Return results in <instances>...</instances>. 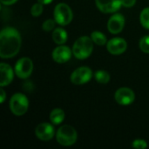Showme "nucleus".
Masks as SVG:
<instances>
[{
  "instance_id": "obj_1",
  "label": "nucleus",
  "mask_w": 149,
  "mask_h": 149,
  "mask_svg": "<svg viewBox=\"0 0 149 149\" xmlns=\"http://www.w3.org/2000/svg\"><path fill=\"white\" fill-rule=\"evenodd\" d=\"M21 35L16 28L5 27L0 32V57L3 59L15 57L20 51Z\"/></svg>"
},
{
  "instance_id": "obj_2",
  "label": "nucleus",
  "mask_w": 149,
  "mask_h": 149,
  "mask_svg": "<svg viewBox=\"0 0 149 149\" xmlns=\"http://www.w3.org/2000/svg\"><path fill=\"white\" fill-rule=\"evenodd\" d=\"M93 41L91 37L81 36L79 37L72 45V54L73 56L79 59H86L89 58L93 50Z\"/></svg>"
},
{
  "instance_id": "obj_3",
  "label": "nucleus",
  "mask_w": 149,
  "mask_h": 149,
  "mask_svg": "<svg viewBox=\"0 0 149 149\" xmlns=\"http://www.w3.org/2000/svg\"><path fill=\"white\" fill-rule=\"evenodd\" d=\"M56 140L61 146L70 147L76 143L78 140V133L73 127L64 125L58 129L56 133Z\"/></svg>"
},
{
  "instance_id": "obj_4",
  "label": "nucleus",
  "mask_w": 149,
  "mask_h": 149,
  "mask_svg": "<svg viewBox=\"0 0 149 149\" xmlns=\"http://www.w3.org/2000/svg\"><path fill=\"white\" fill-rule=\"evenodd\" d=\"M29 108L28 98L21 93H14L10 100V109L15 116H23L26 113Z\"/></svg>"
},
{
  "instance_id": "obj_5",
  "label": "nucleus",
  "mask_w": 149,
  "mask_h": 149,
  "mask_svg": "<svg viewBox=\"0 0 149 149\" xmlns=\"http://www.w3.org/2000/svg\"><path fill=\"white\" fill-rule=\"evenodd\" d=\"M53 17L58 24L65 26L72 21L73 13L68 4L65 3H59L54 8Z\"/></svg>"
},
{
  "instance_id": "obj_6",
  "label": "nucleus",
  "mask_w": 149,
  "mask_h": 149,
  "mask_svg": "<svg viewBox=\"0 0 149 149\" xmlns=\"http://www.w3.org/2000/svg\"><path fill=\"white\" fill-rule=\"evenodd\" d=\"M15 74L22 79H28L33 72V62L28 57L19 58L15 65Z\"/></svg>"
},
{
  "instance_id": "obj_7",
  "label": "nucleus",
  "mask_w": 149,
  "mask_h": 149,
  "mask_svg": "<svg viewBox=\"0 0 149 149\" xmlns=\"http://www.w3.org/2000/svg\"><path fill=\"white\" fill-rule=\"evenodd\" d=\"M93 77V71L87 66H81L77 68L71 74V82L74 85L80 86L86 84L91 80Z\"/></svg>"
},
{
  "instance_id": "obj_8",
  "label": "nucleus",
  "mask_w": 149,
  "mask_h": 149,
  "mask_svg": "<svg viewBox=\"0 0 149 149\" xmlns=\"http://www.w3.org/2000/svg\"><path fill=\"white\" fill-rule=\"evenodd\" d=\"M114 99L119 105L128 106V105H131L134 101L135 94H134V92L131 88L120 87L115 92Z\"/></svg>"
},
{
  "instance_id": "obj_9",
  "label": "nucleus",
  "mask_w": 149,
  "mask_h": 149,
  "mask_svg": "<svg viewBox=\"0 0 149 149\" xmlns=\"http://www.w3.org/2000/svg\"><path fill=\"white\" fill-rule=\"evenodd\" d=\"M35 135L42 141H49L54 137L55 130L53 126L50 123H40L35 128Z\"/></svg>"
},
{
  "instance_id": "obj_10",
  "label": "nucleus",
  "mask_w": 149,
  "mask_h": 149,
  "mask_svg": "<svg viewBox=\"0 0 149 149\" xmlns=\"http://www.w3.org/2000/svg\"><path fill=\"white\" fill-rule=\"evenodd\" d=\"M125 26V17L121 13H114L107 22V30L112 34L120 33Z\"/></svg>"
},
{
  "instance_id": "obj_11",
  "label": "nucleus",
  "mask_w": 149,
  "mask_h": 149,
  "mask_svg": "<svg viewBox=\"0 0 149 149\" xmlns=\"http://www.w3.org/2000/svg\"><path fill=\"white\" fill-rule=\"evenodd\" d=\"M107 49L110 54L120 55L127 49V42L122 38H113L107 41Z\"/></svg>"
},
{
  "instance_id": "obj_12",
  "label": "nucleus",
  "mask_w": 149,
  "mask_h": 149,
  "mask_svg": "<svg viewBox=\"0 0 149 149\" xmlns=\"http://www.w3.org/2000/svg\"><path fill=\"white\" fill-rule=\"evenodd\" d=\"M72 54V50H71L66 45H60L53 49L52 57L56 63L64 64L71 59Z\"/></svg>"
},
{
  "instance_id": "obj_13",
  "label": "nucleus",
  "mask_w": 149,
  "mask_h": 149,
  "mask_svg": "<svg viewBox=\"0 0 149 149\" xmlns=\"http://www.w3.org/2000/svg\"><path fill=\"white\" fill-rule=\"evenodd\" d=\"M97 8L103 13H115L122 6L121 0H95Z\"/></svg>"
},
{
  "instance_id": "obj_14",
  "label": "nucleus",
  "mask_w": 149,
  "mask_h": 149,
  "mask_svg": "<svg viewBox=\"0 0 149 149\" xmlns=\"http://www.w3.org/2000/svg\"><path fill=\"white\" fill-rule=\"evenodd\" d=\"M14 72L15 71L10 65L3 62L0 63V75H1L0 86L1 87L7 86L12 82L14 78Z\"/></svg>"
},
{
  "instance_id": "obj_15",
  "label": "nucleus",
  "mask_w": 149,
  "mask_h": 149,
  "mask_svg": "<svg viewBox=\"0 0 149 149\" xmlns=\"http://www.w3.org/2000/svg\"><path fill=\"white\" fill-rule=\"evenodd\" d=\"M67 38H68L67 32L64 28L58 27V28L54 29V31L52 32V39H53L54 43H56L58 45H65L67 41Z\"/></svg>"
},
{
  "instance_id": "obj_16",
  "label": "nucleus",
  "mask_w": 149,
  "mask_h": 149,
  "mask_svg": "<svg viewBox=\"0 0 149 149\" xmlns=\"http://www.w3.org/2000/svg\"><path fill=\"white\" fill-rule=\"evenodd\" d=\"M65 112L61 108H55L50 113V120L53 125H59L65 120Z\"/></svg>"
},
{
  "instance_id": "obj_17",
  "label": "nucleus",
  "mask_w": 149,
  "mask_h": 149,
  "mask_svg": "<svg viewBox=\"0 0 149 149\" xmlns=\"http://www.w3.org/2000/svg\"><path fill=\"white\" fill-rule=\"evenodd\" d=\"M91 38L93 39V43L97 45L100 46H103V45H107V36L99 31H94L91 33Z\"/></svg>"
},
{
  "instance_id": "obj_18",
  "label": "nucleus",
  "mask_w": 149,
  "mask_h": 149,
  "mask_svg": "<svg viewBox=\"0 0 149 149\" xmlns=\"http://www.w3.org/2000/svg\"><path fill=\"white\" fill-rule=\"evenodd\" d=\"M94 78L96 81L100 84H107L110 81L111 76L108 72L105 70H99L95 72Z\"/></svg>"
},
{
  "instance_id": "obj_19",
  "label": "nucleus",
  "mask_w": 149,
  "mask_h": 149,
  "mask_svg": "<svg viewBox=\"0 0 149 149\" xmlns=\"http://www.w3.org/2000/svg\"><path fill=\"white\" fill-rule=\"evenodd\" d=\"M140 21L145 29L149 30V7H146L141 10L140 15Z\"/></svg>"
},
{
  "instance_id": "obj_20",
  "label": "nucleus",
  "mask_w": 149,
  "mask_h": 149,
  "mask_svg": "<svg viewBox=\"0 0 149 149\" xmlns=\"http://www.w3.org/2000/svg\"><path fill=\"white\" fill-rule=\"evenodd\" d=\"M139 47L142 52L149 54V35L143 36L139 42Z\"/></svg>"
},
{
  "instance_id": "obj_21",
  "label": "nucleus",
  "mask_w": 149,
  "mask_h": 149,
  "mask_svg": "<svg viewBox=\"0 0 149 149\" xmlns=\"http://www.w3.org/2000/svg\"><path fill=\"white\" fill-rule=\"evenodd\" d=\"M43 5L44 4L41 3H39V2L34 3L31 6V14L33 17H39L43 13V10H44V6Z\"/></svg>"
},
{
  "instance_id": "obj_22",
  "label": "nucleus",
  "mask_w": 149,
  "mask_h": 149,
  "mask_svg": "<svg viewBox=\"0 0 149 149\" xmlns=\"http://www.w3.org/2000/svg\"><path fill=\"white\" fill-rule=\"evenodd\" d=\"M57 24V23H56L55 19H47V20H45V21L43 23V24H42V29H43L45 31L49 32V31L54 30L55 24Z\"/></svg>"
},
{
  "instance_id": "obj_23",
  "label": "nucleus",
  "mask_w": 149,
  "mask_h": 149,
  "mask_svg": "<svg viewBox=\"0 0 149 149\" xmlns=\"http://www.w3.org/2000/svg\"><path fill=\"white\" fill-rule=\"evenodd\" d=\"M148 142L142 139H136L132 142V147L136 149H144L148 148Z\"/></svg>"
},
{
  "instance_id": "obj_24",
  "label": "nucleus",
  "mask_w": 149,
  "mask_h": 149,
  "mask_svg": "<svg viewBox=\"0 0 149 149\" xmlns=\"http://www.w3.org/2000/svg\"><path fill=\"white\" fill-rule=\"evenodd\" d=\"M121 3H122V6L126 8H131L135 5L136 0H121Z\"/></svg>"
},
{
  "instance_id": "obj_25",
  "label": "nucleus",
  "mask_w": 149,
  "mask_h": 149,
  "mask_svg": "<svg viewBox=\"0 0 149 149\" xmlns=\"http://www.w3.org/2000/svg\"><path fill=\"white\" fill-rule=\"evenodd\" d=\"M18 0H0L1 3L3 5H5V6H9V5H12L14 4L15 3H17Z\"/></svg>"
},
{
  "instance_id": "obj_26",
  "label": "nucleus",
  "mask_w": 149,
  "mask_h": 149,
  "mask_svg": "<svg viewBox=\"0 0 149 149\" xmlns=\"http://www.w3.org/2000/svg\"><path fill=\"white\" fill-rule=\"evenodd\" d=\"M0 95H1V99H0V103L3 104L5 101L6 99V93L5 91L3 90V87H1V91H0Z\"/></svg>"
},
{
  "instance_id": "obj_27",
  "label": "nucleus",
  "mask_w": 149,
  "mask_h": 149,
  "mask_svg": "<svg viewBox=\"0 0 149 149\" xmlns=\"http://www.w3.org/2000/svg\"><path fill=\"white\" fill-rule=\"evenodd\" d=\"M53 0H38V2L43 3V4H49L52 2Z\"/></svg>"
}]
</instances>
